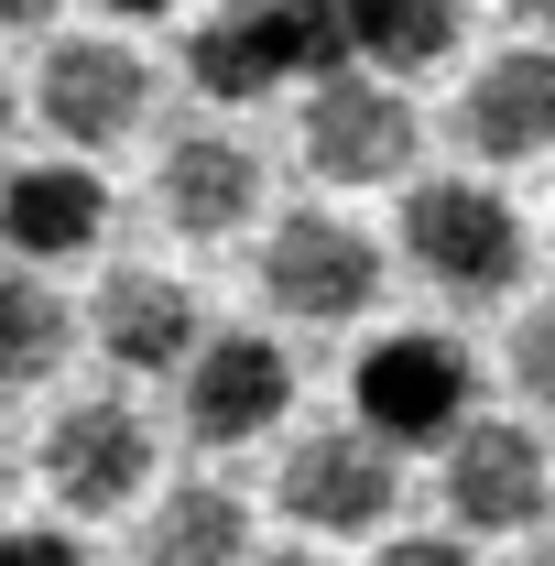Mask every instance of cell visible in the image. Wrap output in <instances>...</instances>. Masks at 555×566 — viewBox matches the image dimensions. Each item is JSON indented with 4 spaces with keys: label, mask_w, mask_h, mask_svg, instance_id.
Listing matches in <instances>:
<instances>
[{
    "label": "cell",
    "mask_w": 555,
    "mask_h": 566,
    "mask_svg": "<svg viewBox=\"0 0 555 566\" xmlns=\"http://www.w3.org/2000/svg\"><path fill=\"white\" fill-rule=\"evenodd\" d=\"M348 403H359V436H381L392 458H415V447H458L469 436V403H480V359L458 349L447 327H392V338H370L359 370H348Z\"/></svg>",
    "instance_id": "obj_1"
},
{
    "label": "cell",
    "mask_w": 555,
    "mask_h": 566,
    "mask_svg": "<svg viewBox=\"0 0 555 566\" xmlns=\"http://www.w3.org/2000/svg\"><path fill=\"white\" fill-rule=\"evenodd\" d=\"M404 262H415L436 294H458V305H501L523 262H534V240H523V208L501 197V186H469V175H436L404 197Z\"/></svg>",
    "instance_id": "obj_2"
},
{
    "label": "cell",
    "mask_w": 555,
    "mask_h": 566,
    "mask_svg": "<svg viewBox=\"0 0 555 566\" xmlns=\"http://www.w3.org/2000/svg\"><path fill=\"white\" fill-rule=\"evenodd\" d=\"M33 120L87 164V153H109V142H132L153 120V66L121 33H55L44 66H33Z\"/></svg>",
    "instance_id": "obj_3"
},
{
    "label": "cell",
    "mask_w": 555,
    "mask_h": 566,
    "mask_svg": "<svg viewBox=\"0 0 555 566\" xmlns=\"http://www.w3.org/2000/svg\"><path fill=\"white\" fill-rule=\"evenodd\" d=\"M415 98L392 87V76H327L316 98H305V175L316 186H404L415 175Z\"/></svg>",
    "instance_id": "obj_4"
},
{
    "label": "cell",
    "mask_w": 555,
    "mask_h": 566,
    "mask_svg": "<svg viewBox=\"0 0 555 566\" xmlns=\"http://www.w3.org/2000/svg\"><path fill=\"white\" fill-rule=\"evenodd\" d=\"M262 294H273L294 327H348V316H370V294H381V251H370V229H348L338 208H294L262 240Z\"/></svg>",
    "instance_id": "obj_5"
},
{
    "label": "cell",
    "mask_w": 555,
    "mask_h": 566,
    "mask_svg": "<svg viewBox=\"0 0 555 566\" xmlns=\"http://www.w3.org/2000/svg\"><path fill=\"white\" fill-rule=\"evenodd\" d=\"M273 491H283V512H294L305 534H381L404 469H392L381 436H359V424H316V436L283 447V480H273Z\"/></svg>",
    "instance_id": "obj_6"
},
{
    "label": "cell",
    "mask_w": 555,
    "mask_h": 566,
    "mask_svg": "<svg viewBox=\"0 0 555 566\" xmlns=\"http://www.w3.org/2000/svg\"><path fill=\"white\" fill-rule=\"evenodd\" d=\"M142 480H153V424H142V403L87 392V403H66V415L44 424V491L66 501V512H132Z\"/></svg>",
    "instance_id": "obj_7"
},
{
    "label": "cell",
    "mask_w": 555,
    "mask_h": 566,
    "mask_svg": "<svg viewBox=\"0 0 555 566\" xmlns=\"http://www.w3.org/2000/svg\"><path fill=\"white\" fill-rule=\"evenodd\" d=\"M294 415V359L262 327H218L208 349L186 359V436L197 447H251Z\"/></svg>",
    "instance_id": "obj_8"
},
{
    "label": "cell",
    "mask_w": 555,
    "mask_h": 566,
    "mask_svg": "<svg viewBox=\"0 0 555 566\" xmlns=\"http://www.w3.org/2000/svg\"><path fill=\"white\" fill-rule=\"evenodd\" d=\"M109 240V186H98V164H11L0 175V251L22 262V273H44V262H87Z\"/></svg>",
    "instance_id": "obj_9"
},
{
    "label": "cell",
    "mask_w": 555,
    "mask_h": 566,
    "mask_svg": "<svg viewBox=\"0 0 555 566\" xmlns=\"http://www.w3.org/2000/svg\"><path fill=\"white\" fill-rule=\"evenodd\" d=\"M545 501H555V458L523 424H469L447 447V512H458V534H534Z\"/></svg>",
    "instance_id": "obj_10"
},
{
    "label": "cell",
    "mask_w": 555,
    "mask_h": 566,
    "mask_svg": "<svg viewBox=\"0 0 555 566\" xmlns=\"http://www.w3.org/2000/svg\"><path fill=\"white\" fill-rule=\"evenodd\" d=\"M458 142H469L480 164H534L555 142V44L490 55V66L469 76V98H458Z\"/></svg>",
    "instance_id": "obj_11"
},
{
    "label": "cell",
    "mask_w": 555,
    "mask_h": 566,
    "mask_svg": "<svg viewBox=\"0 0 555 566\" xmlns=\"http://www.w3.org/2000/svg\"><path fill=\"white\" fill-rule=\"evenodd\" d=\"M98 349L121 370H142V381H164V370H186L208 349V316L175 273H109L98 283Z\"/></svg>",
    "instance_id": "obj_12"
},
{
    "label": "cell",
    "mask_w": 555,
    "mask_h": 566,
    "mask_svg": "<svg viewBox=\"0 0 555 566\" xmlns=\"http://www.w3.org/2000/svg\"><path fill=\"white\" fill-rule=\"evenodd\" d=\"M186 76H197V98H218V109H240V98H273L283 76H294L283 0H229V11H208V22L186 33Z\"/></svg>",
    "instance_id": "obj_13"
},
{
    "label": "cell",
    "mask_w": 555,
    "mask_h": 566,
    "mask_svg": "<svg viewBox=\"0 0 555 566\" xmlns=\"http://www.w3.org/2000/svg\"><path fill=\"white\" fill-rule=\"evenodd\" d=\"M251 208H262V153H251L240 132L164 142V218H175L186 240H229Z\"/></svg>",
    "instance_id": "obj_14"
},
{
    "label": "cell",
    "mask_w": 555,
    "mask_h": 566,
    "mask_svg": "<svg viewBox=\"0 0 555 566\" xmlns=\"http://www.w3.org/2000/svg\"><path fill=\"white\" fill-rule=\"evenodd\" d=\"M251 556V501L229 480H175L142 523V566H240Z\"/></svg>",
    "instance_id": "obj_15"
},
{
    "label": "cell",
    "mask_w": 555,
    "mask_h": 566,
    "mask_svg": "<svg viewBox=\"0 0 555 566\" xmlns=\"http://www.w3.org/2000/svg\"><path fill=\"white\" fill-rule=\"evenodd\" d=\"M348 33L370 76H425L458 55V0H348Z\"/></svg>",
    "instance_id": "obj_16"
},
{
    "label": "cell",
    "mask_w": 555,
    "mask_h": 566,
    "mask_svg": "<svg viewBox=\"0 0 555 566\" xmlns=\"http://www.w3.org/2000/svg\"><path fill=\"white\" fill-rule=\"evenodd\" d=\"M66 294L44 273H0V392H22V381H55V359H66Z\"/></svg>",
    "instance_id": "obj_17"
},
{
    "label": "cell",
    "mask_w": 555,
    "mask_h": 566,
    "mask_svg": "<svg viewBox=\"0 0 555 566\" xmlns=\"http://www.w3.org/2000/svg\"><path fill=\"white\" fill-rule=\"evenodd\" d=\"M512 381H523L534 403H555V294H534V316L512 327Z\"/></svg>",
    "instance_id": "obj_18"
},
{
    "label": "cell",
    "mask_w": 555,
    "mask_h": 566,
    "mask_svg": "<svg viewBox=\"0 0 555 566\" xmlns=\"http://www.w3.org/2000/svg\"><path fill=\"white\" fill-rule=\"evenodd\" d=\"M0 566H87L66 523H0Z\"/></svg>",
    "instance_id": "obj_19"
},
{
    "label": "cell",
    "mask_w": 555,
    "mask_h": 566,
    "mask_svg": "<svg viewBox=\"0 0 555 566\" xmlns=\"http://www.w3.org/2000/svg\"><path fill=\"white\" fill-rule=\"evenodd\" d=\"M381 566H480V556H469V534H392Z\"/></svg>",
    "instance_id": "obj_20"
},
{
    "label": "cell",
    "mask_w": 555,
    "mask_h": 566,
    "mask_svg": "<svg viewBox=\"0 0 555 566\" xmlns=\"http://www.w3.org/2000/svg\"><path fill=\"white\" fill-rule=\"evenodd\" d=\"M55 11H66V0H0V33H44Z\"/></svg>",
    "instance_id": "obj_21"
},
{
    "label": "cell",
    "mask_w": 555,
    "mask_h": 566,
    "mask_svg": "<svg viewBox=\"0 0 555 566\" xmlns=\"http://www.w3.org/2000/svg\"><path fill=\"white\" fill-rule=\"evenodd\" d=\"M11 132H22V87L0 76V153H11Z\"/></svg>",
    "instance_id": "obj_22"
},
{
    "label": "cell",
    "mask_w": 555,
    "mask_h": 566,
    "mask_svg": "<svg viewBox=\"0 0 555 566\" xmlns=\"http://www.w3.org/2000/svg\"><path fill=\"white\" fill-rule=\"evenodd\" d=\"M121 22H164V11H186V0H109Z\"/></svg>",
    "instance_id": "obj_23"
},
{
    "label": "cell",
    "mask_w": 555,
    "mask_h": 566,
    "mask_svg": "<svg viewBox=\"0 0 555 566\" xmlns=\"http://www.w3.org/2000/svg\"><path fill=\"white\" fill-rule=\"evenodd\" d=\"M11 480H22V447H11V436H0V501H11Z\"/></svg>",
    "instance_id": "obj_24"
},
{
    "label": "cell",
    "mask_w": 555,
    "mask_h": 566,
    "mask_svg": "<svg viewBox=\"0 0 555 566\" xmlns=\"http://www.w3.org/2000/svg\"><path fill=\"white\" fill-rule=\"evenodd\" d=\"M512 11H523V22H555V0H512Z\"/></svg>",
    "instance_id": "obj_25"
},
{
    "label": "cell",
    "mask_w": 555,
    "mask_h": 566,
    "mask_svg": "<svg viewBox=\"0 0 555 566\" xmlns=\"http://www.w3.org/2000/svg\"><path fill=\"white\" fill-rule=\"evenodd\" d=\"M523 566H555V545H534V556H523Z\"/></svg>",
    "instance_id": "obj_26"
},
{
    "label": "cell",
    "mask_w": 555,
    "mask_h": 566,
    "mask_svg": "<svg viewBox=\"0 0 555 566\" xmlns=\"http://www.w3.org/2000/svg\"><path fill=\"white\" fill-rule=\"evenodd\" d=\"M262 566H316V556H262Z\"/></svg>",
    "instance_id": "obj_27"
}]
</instances>
